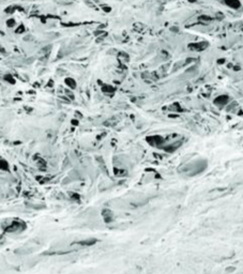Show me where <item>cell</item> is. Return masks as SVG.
Wrapping results in <instances>:
<instances>
[{
  "label": "cell",
  "mask_w": 243,
  "mask_h": 274,
  "mask_svg": "<svg viewBox=\"0 0 243 274\" xmlns=\"http://www.w3.org/2000/svg\"><path fill=\"white\" fill-rule=\"evenodd\" d=\"M206 167H207V162L203 161V160H197V161L192 162L191 164L186 166L185 172H188L191 176H196L200 172H203L206 169Z\"/></svg>",
  "instance_id": "1"
},
{
  "label": "cell",
  "mask_w": 243,
  "mask_h": 274,
  "mask_svg": "<svg viewBox=\"0 0 243 274\" xmlns=\"http://www.w3.org/2000/svg\"><path fill=\"white\" fill-rule=\"evenodd\" d=\"M26 224L21 221V219H12L10 222H8L5 225H3V229L7 232H17L23 229H25Z\"/></svg>",
  "instance_id": "2"
},
{
  "label": "cell",
  "mask_w": 243,
  "mask_h": 274,
  "mask_svg": "<svg viewBox=\"0 0 243 274\" xmlns=\"http://www.w3.org/2000/svg\"><path fill=\"white\" fill-rule=\"evenodd\" d=\"M147 143L152 147H155V148H162V147L166 143V140L164 137L160 135H152V136H148L147 138Z\"/></svg>",
  "instance_id": "3"
},
{
  "label": "cell",
  "mask_w": 243,
  "mask_h": 274,
  "mask_svg": "<svg viewBox=\"0 0 243 274\" xmlns=\"http://www.w3.org/2000/svg\"><path fill=\"white\" fill-rule=\"evenodd\" d=\"M102 219L105 223H112L114 219H115V215H114V212L110 210V209H103L101 212Z\"/></svg>",
  "instance_id": "4"
},
{
  "label": "cell",
  "mask_w": 243,
  "mask_h": 274,
  "mask_svg": "<svg viewBox=\"0 0 243 274\" xmlns=\"http://www.w3.org/2000/svg\"><path fill=\"white\" fill-rule=\"evenodd\" d=\"M214 105H216L218 107H223V106L227 105L229 103V96L226 94H221L216 96L213 101Z\"/></svg>",
  "instance_id": "5"
},
{
  "label": "cell",
  "mask_w": 243,
  "mask_h": 274,
  "mask_svg": "<svg viewBox=\"0 0 243 274\" xmlns=\"http://www.w3.org/2000/svg\"><path fill=\"white\" fill-rule=\"evenodd\" d=\"M182 141H171L170 143H165L163 147H162V149L164 150V151H166V152H175L176 150H178V148L180 146H181Z\"/></svg>",
  "instance_id": "6"
},
{
  "label": "cell",
  "mask_w": 243,
  "mask_h": 274,
  "mask_svg": "<svg viewBox=\"0 0 243 274\" xmlns=\"http://www.w3.org/2000/svg\"><path fill=\"white\" fill-rule=\"evenodd\" d=\"M97 242H98V239H95V238H89V239H86V240H81V241H79L77 244L80 245V246H92V245H94Z\"/></svg>",
  "instance_id": "7"
},
{
  "label": "cell",
  "mask_w": 243,
  "mask_h": 274,
  "mask_svg": "<svg viewBox=\"0 0 243 274\" xmlns=\"http://www.w3.org/2000/svg\"><path fill=\"white\" fill-rule=\"evenodd\" d=\"M208 45L207 43H205V42H200V43H194V44H190L189 45V48H191V49H194V51H203V49H205V48L207 47Z\"/></svg>",
  "instance_id": "8"
},
{
  "label": "cell",
  "mask_w": 243,
  "mask_h": 274,
  "mask_svg": "<svg viewBox=\"0 0 243 274\" xmlns=\"http://www.w3.org/2000/svg\"><path fill=\"white\" fill-rule=\"evenodd\" d=\"M225 3L227 4L228 7L231 8V9H235V10L240 9V7H241L240 0H225Z\"/></svg>",
  "instance_id": "9"
},
{
  "label": "cell",
  "mask_w": 243,
  "mask_h": 274,
  "mask_svg": "<svg viewBox=\"0 0 243 274\" xmlns=\"http://www.w3.org/2000/svg\"><path fill=\"white\" fill-rule=\"evenodd\" d=\"M102 91L104 92L105 94H113L115 92V88L113 86H110V85H104V86H102Z\"/></svg>",
  "instance_id": "10"
},
{
  "label": "cell",
  "mask_w": 243,
  "mask_h": 274,
  "mask_svg": "<svg viewBox=\"0 0 243 274\" xmlns=\"http://www.w3.org/2000/svg\"><path fill=\"white\" fill-rule=\"evenodd\" d=\"M114 172H115V175H116L117 177H125V176L127 175V172L123 168H118V169L115 168L114 169Z\"/></svg>",
  "instance_id": "11"
},
{
  "label": "cell",
  "mask_w": 243,
  "mask_h": 274,
  "mask_svg": "<svg viewBox=\"0 0 243 274\" xmlns=\"http://www.w3.org/2000/svg\"><path fill=\"white\" fill-rule=\"evenodd\" d=\"M65 84L68 85L71 89H74V88L76 87V81H74V79H72V78H66V79H65Z\"/></svg>",
  "instance_id": "12"
},
{
  "label": "cell",
  "mask_w": 243,
  "mask_h": 274,
  "mask_svg": "<svg viewBox=\"0 0 243 274\" xmlns=\"http://www.w3.org/2000/svg\"><path fill=\"white\" fill-rule=\"evenodd\" d=\"M0 169L1 170H9V164L5 160H0Z\"/></svg>",
  "instance_id": "13"
},
{
  "label": "cell",
  "mask_w": 243,
  "mask_h": 274,
  "mask_svg": "<svg viewBox=\"0 0 243 274\" xmlns=\"http://www.w3.org/2000/svg\"><path fill=\"white\" fill-rule=\"evenodd\" d=\"M104 10H105L106 12H108V11H110V8H107V7H106V8H104Z\"/></svg>",
  "instance_id": "14"
},
{
  "label": "cell",
  "mask_w": 243,
  "mask_h": 274,
  "mask_svg": "<svg viewBox=\"0 0 243 274\" xmlns=\"http://www.w3.org/2000/svg\"><path fill=\"white\" fill-rule=\"evenodd\" d=\"M0 239H1V236H0Z\"/></svg>",
  "instance_id": "15"
}]
</instances>
